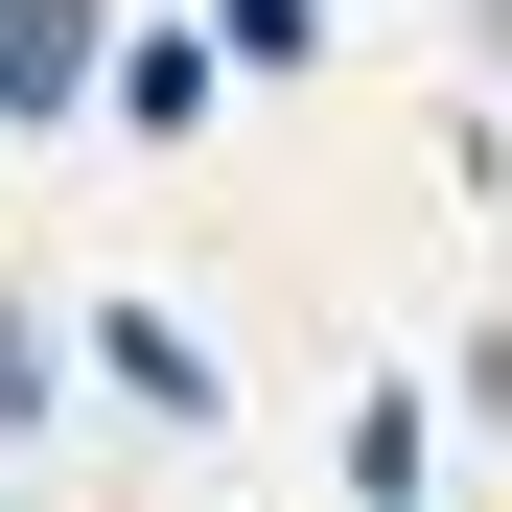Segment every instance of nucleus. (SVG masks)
Segmentation results:
<instances>
[{
	"mask_svg": "<svg viewBox=\"0 0 512 512\" xmlns=\"http://www.w3.org/2000/svg\"><path fill=\"white\" fill-rule=\"evenodd\" d=\"M117 396H163V419H210V350H187L163 303H117Z\"/></svg>",
	"mask_w": 512,
	"mask_h": 512,
	"instance_id": "f03ea898",
	"label": "nucleus"
},
{
	"mask_svg": "<svg viewBox=\"0 0 512 512\" xmlns=\"http://www.w3.org/2000/svg\"><path fill=\"white\" fill-rule=\"evenodd\" d=\"M489 47H512V0H489Z\"/></svg>",
	"mask_w": 512,
	"mask_h": 512,
	"instance_id": "7ed1b4c3",
	"label": "nucleus"
},
{
	"mask_svg": "<svg viewBox=\"0 0 512 512\" xmlns=\"http://www.w3.org/2000/svg\"><path fill=\"white\" fill-rule=\"evenodd\" d=\"M94 70H117V24H94V0H0V117H70Z\"/></svg>",
	"mask_w": 512,
	"mask_h": 512,
	"instance_id": "f257e3e1",
	"label": "nucleus"
}]
</instances>
